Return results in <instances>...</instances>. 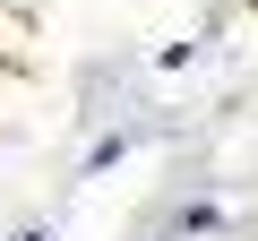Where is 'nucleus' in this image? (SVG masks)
Returning <instances> with one entry per match:
<instances>
[{
  "label": "nucleus",
  "mask_w": 258,
  "mask_h": 241,
  "mask_svg": "<svg viewBox=\"0 0 258 241\" xmlns=\"http://www.w3.org/2000/svg\"><path fill=\"white\" fill-rule=\"evenodd\" d=\"M18 241H43V232H18Z\"/></svg>",
  "instance_id": "f257e3e1"
},
{
  "label": "nucleus",
  "mask_w": 258,
  "mask_h": 241,
  "mask_svg": "<svg viewBox=\"0 0 258 241\" xmlns=\"http://www.w3.org/2000/svg\"><path fill=\"white\" fill-rule=\"evenodd\" d=\"M249 9H258V0H249Z\"/></svg>",
  "instance_id": "f03ea898"
}]
</instances>
